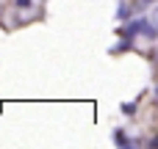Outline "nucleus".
Listing matches in <instances>:
<instances>
[{
    "instance_id": "nucleus-1",
    "label": "nucleus",
    "mask_w": 158,
    "mask_h": 149,
    "mask_svg": "<svg viewBox=\"0 0 158 149\" xmlns=\"http://www.w3.org/2000/svg\"><path fill=\"white\" fill-rule=\"evenodd\" d=\"M144 22H147V19H142V17H139V19H131V22L122 28V33H125V36H136V33L144 30Z\"/></svg>"
},
{
    "instance_id": "nucleus-2",
    "label": "nucleus",
    "mask_w": 158,
    "mask_h": 149,
    "mask_svg": "<svg viewBox=\"0 0 158 149\" xmlns=\"http://www.w3.org/2000/svg\"><path fill=\"white\" fill-rule=\"evenodd\" d=\"M133 47V36H125L122 41H117L114 47H111V53H125V50H131Z\"/></svg>"
},
{
    "instance_id": "nucleus-3",
    "label": "nucleus",
    "mask_w": 158,
    "mask_h": 149,
    "mask_svg": "<svg viewBox=\"0 0 158 149\" xmlns=\"http://www.w3.org/2000/svg\"><path fill=\"white\" fill-rule=\"evenodd\" d=\"M114 144H117V147H131L133 141L125 135V130H114Z\"/></svg>"
},
{
    "instance_id": "nucleus-4",
    "label": "nucleus",
    "mask_w": 158,
    "mask_h": 149,
    "mask_svg": "<svg viewBox=\"0 0 158 149\" xmlns=\"http://www.w3.org/2000/svg\"><path fill=\"white\" fill-rule=\"evenodd\" d=\"M131 14H133V6H128V3H122V6H119V11H117V17H119V19H125V17H131Z\"/></svg>"
},
{
    "instance_id": "nucleus-5",
    "label": "nucleus",
    "mask_w": 158,
    "mask_h": 149,
    "mask_svg": "<svg viewBox=\"0 0 158 149\" xmlns=\"http://www.w3.org/2000/svg\"><path fill=\"white\" fill-rule=\"evenodd\" d=\"M133 111H136V102H125V105H122V113H125V116H133Z\"/></svg>"
},
{
    "instance_id": "nucleus-6",
    "label": "nucleus",
    "mask_w": 158,
    "mask_h": 149,
    "mask_svg": "<svg viewBox=\"0 0 158 149\" xmlns=\"http://www.w3.org/2000/svg\"><path fill=\"white\" fill-rule=\"evenodd\" d=\"M147 19H150V22H153V25L158 28V3L153 6V8H150V17H147Z\"/></svg>"
},
{
    "instance_id": "nucleus-7",
    "label": "nucleus",
    "mask_w": 158,
    "mask_h": 149,
    "mask_svg": "<svg viewBox=\"0 0 158 149\" xmlns=\"http://www.w3.org/2000/svg\"><path fill=\"white\" fill-rule=\"evenodd\" d=\"M17 8H31V0H14Z\"/></svg>"
},
{
    "instance_id": "nucleus-8",
    "label": "nucleus",
    "mask_w": 158,
    "mask_h": 149,
    "mask_svg": "<svg viewBox=\"0 0 158 149\" xmlns=\"http://www.w3.org/2000/svg\"><path fill=\"white\" fill-rule=\"evenodd\" d=\"M156 100H158V91H156Z\"/></svg>"
}]
</instances>
